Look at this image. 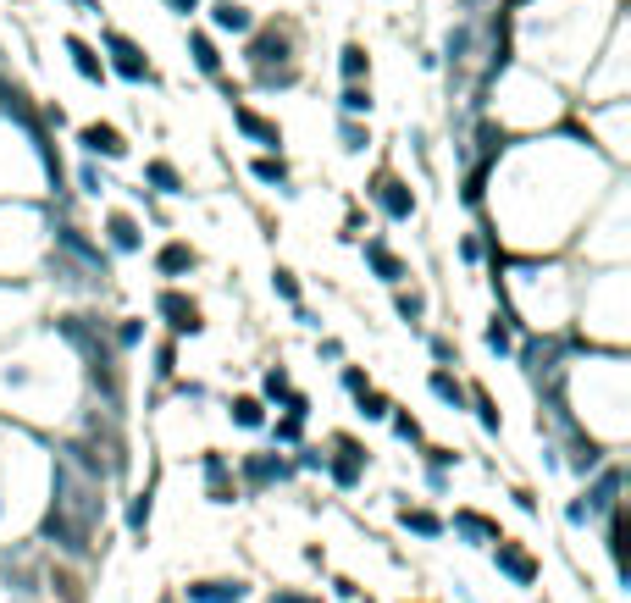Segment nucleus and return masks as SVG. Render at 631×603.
<instances>
[{
  "label": "nucleus",
  "mask_w": 631,
  "mask_h": 603,
  "mask_svg": "<svg viewBox=\"0 0 631 603\" xmlns=\"http://www.w3.org/2000/svg\"><path fill=\"white\" fill-rule=\"evenodd\" d=\"M194 61H200V72H222V56H216V45L205 34H194Z\"/></svg>",
  "instance_id": "nucleus-23"
},
{
  "label": "nucleus",
  "mask_w": 631,
  "mask_h": 603,
  "mask_svg": "<svg viewBox=\"0 0 631 603\" xmlns=\"http://www.w3.org/2000/svg\"><path fill=\"white\" fill-rule=\"evenodd\" d=\"M344 144H349V150H366V133H360L355 122H344Z\"/></svg>",
  "instance_id": "nucleus-37"
},
{
  "label": "nucleus",
  "mask_w": 631,
  "mask_h": 603,
  "mask_svg": "<svg viewBox=\"0 0 631 603\" xmlns=\"http://www.w3.org/2000/svg\"><path fill=\"white\" fill-rule=\"evenodd\" d=\"M499 570H504V576H515L521 587H532V581H537V559H526L521 548H510V543H499Z\"/></svg>",
  "instance_id": "nucleus-8"
},
{
  "label": "nucleus",
  "mask_w": 631,
  "mask_h": 603,
  "mask_svg": "<svg viewBox=\"0 0 631 603\" xmlns=\"http://www.w3.org/2000/svg\"><path fill=\"white\" fill-rule=\"evenodd\" d=\"M366 255H371V266H377V272L388 277V283H399V277H405V266L393 261V255H388V249H382V244H366Z\"/></svg>",
  "instance_id": "nucleus-18"
},
{
  "label": "nucleus",
  "mask_w": 631,
  "mask_h": 603,
  "mask_svg": "<svg viewBox=\"0 0 631 603\" xmlns=\"http://www.w3.org/2000/svg\"><path fill=\"white\" fill-rule=\"evenodd\" d=\"M189 266H194V249H183V244L161 249V272H189Z\"/></svg>",
  "instance_id": "nucleus-21"
},
{
  "label": "nucleus",
  "mask_w": 631,
  "mask_h": 603,
  "mask_svg": "<svg viewBox=\"0 0 631 603\" xmlns=\"http://www.w3.org/2000/svg\"><path fill=\"white\" fill-rule=\"evenodd\" d=\"M255 178H261V183H283V178H288V166L266 155V161H255Z\"/></svg>",
  "instance_id": "nucleus-27"
},
{
  "label": "nucleus",
  "mask_w": 631,
  "mask_h": 603,
  "mask_svg": "<svg viewBox=\"0 0 631 603\" xmlns=\"http://www.w3.org/2000/svg\"><path fill=\"white\" fill-rule=\"evenodd\" d=\"M288 476V465L277 460V454H250V460H244V482L250 487H272V482H283Z\"/></svg>",
  "instance_id": "nucleus-6"
},
{
  "label": "nucleus",
  "mask_w": 631,
  "mask_h": 603,
  "mask_svg": "<svg viewBox=\"0 0 631 603\" xmlns=\"http://www.w3.org/2000/svg\"><path fill=\"white\" fill-rule=\"evenodd\" d=\"M117 343H122V349H133V343H139V321H122V327H117Z\"/></svg>",
  "instance_id": "nucleus-35"
},
{
  "label": "nucleus",
  "mask_w": 631,
  "mask_h": 603,
  "mask_svg": "<svg viewBox=\"0 0 631 603\" xmlns=\"http://www.w3.org/2000/svg\"><path fill=\"white\" fill-rule=\"evenodd\" d=\"M67 56H72V67L84 72V78H100V61H95V50H89L84 39H67Z\"/></svg>",
  "instance_id": "nucleus-17"
},
{
  "label": "nucleus",
  "mask_w": 631,
  "mask_h": 603,
  "mask_svg": "<svg viewBox=\"0 0 631 603\" xmlns=\"http://www.w3.org/2000/svg\"><path fill=\"white\" fill-rule=\"evenodd\" d=\"M161 316L172 321V332H200V305L183 294H161Z\"/></svg>",
  "instance_id": "nucleus-4"
},
{
  "label": "nucleus",
  "mask_w": 631,
  "mask_h": 603,
  "mask_svg": "<svg viewBox=\"0 0 631 603\" xmlns=\"http://www.w3.org/2000/svg\"><path fill=\"white\" fill-rule=\"evenodd\" d=\"M100 526V482L72 460H56V504L45 515V537H56L67 554H84Z\"/></svg>",
  "instance_id": "nucleus-1"
},
{
  "label": "nucleus",
  "mask_w": 631,
  "mask_h": 603,
  "mask_svg": "<svg viewBox=\"0 0 631 603\" xmlns=\"http://www.w3.org/2000/svg\"><path fill=\"white\" fill-rule=\"evenodd\" d=\"M78 6H95V0H78Z\"/></svg>",
  "instance_id": "nucleus-42"
},
{
  "label": "nucleus",
  "mask_w": 631,
  "mask_h": 603,
  "mask_svg": "<svg viewBox=\"0 0 631 603\" xmlns=\"http://www.w3.org/2000/svg\"><path fill=\"white\" fill-rule=\"evenodd\" d=\"M172 6H178V12H194V6H200V0H172Z\"/></svg>",
  "instance_id": "nucleus-41"
},
{
  "label": "nucleus",
  "mask_w": 631,
  "mask_h": 603,
  "mask_svg": "<svg viewBox=\"0 0 631 603\" xmlns=\"http://www.w3.org/2000/svg\"><path fill=\"white\" fill-rule=\"evenodd\" d=\"M106 45H111V56H117V72H122V78H133V83H139V78H150V67H144V56H139V45H133V39L111 34Z\"/></svg>",
  "instance_id": "nucleus-5"
},
{
  "label": "nucleus",
  "mask_w": 631,
  "mask_h": 603,
  "mask_svg": "<svg viewBox=\"0 0 631 603\" xmlns=\"http://www.w3.org/2000/svg\"><path fill=\"white\" fill-rule=\"evenodd\" d=\"M609 559H615L620 581H626V515L620 509H609Z\"/></svg>",
  "instance_id": "nucleus-11"
},
{
  "label": "nucleus",
  "mask_w": 631,
  "mask_h": 603,
  "mask_svg": "<svg viewBox=\"0 0 631 603\" xmlns=\"http://www.w3.org/2000/svg\"><path fill=\"white\" fill-rule=\"evenodd\" d=\"M277 294H283V299H299V283L288 272H277Z\"/></svg>",
  "instance_id": "nucleus-38"
},
{
  "label": "nucleus",
  "mask_w": 631,
  "mask_h": 603,
  "mask_svg": "<svg viewBox=\"0 0 631 603\" xmlns=\"http://www.w3.org/2000/svg\"><path fill=\"white\" fill-rule=\"evenodd\" d=\"M233 421H239V426H261L266 421L261 399H239V404H233Z\"/></svg>",
  "instance_id": "nucleus-24"
},
{
  "label": "nucleus",
  "mask_w": 631,
  "mask_h": 603,
  "mask_svg": "<svg viewBox=\"0 0 631 603\" xmlns=\"http://www.w3.org/2000/svg\"><path fill=\"white\" fill-rule=\"evenodd\" d=\"M277 438H283V443L299 438V421H294V415H288V421H277Z\"/></svg>",
  "instance_id": "nucleus-39"
},
{
  "label": "nucleus",
  "mask_w": 631,
  "mask_h": 603,
  "mask_svg": "<svg viewBox=\"0 0 631 603\" xmlns=\"http://www.w3.org/2000/svg\"><path fill=\"white\" fill-rule=\"evenodd\" d=\"M432 393H438L443 404H454V410H460V399H465V388L449 377V371H432Z\"/></svg>",
  "instance_id": "nucleus-19"
},
{
  "label": "nucleus",
  "mask_w": 631,
  "mask_h": 603,
  "mask_svg": "<svg viewBox=\"0 0 631 603\" xmlns=\"http://www.w3.org/2000/svg\"><path fill=\"white\" fill-rule=\"evenodd\" d=\"M488 343L504 355V349H510V327H504V321H493V327H488Z\"/></svg>",
  "instance_id": "nucleus-34"
},
{
  "label": "nucleus",
  "mask_w": 631,
  "mask_h": 603,
  "mask_svg": "<svg viewBox=\"0 0 631 603\" xmlns=\"http://www.w3.org/2000/svg\"><path fill=\"white\" fill-rule=\"evenodd\" d=\"M266 393L288 404V393H294V388H288V371H283V366H277V371H266Z\"/></svg>",
  "instance_id": "nucleus-29"
},
{
  "label": "nucleus",
  "mask_w": 631,
  "mask_h": 603,
  "mask_svg": "<svg viewBox=\"0 0 631 603\" xmlns=\"http://www.w3.org/2000/svg\"><path fill=\"white\" fill-rule=\"evenodd\" d=\"M360 460H366V454H360V449H355V443H349V438H338L333 482H338V487H355V482H360Z\"/></svg>",
  "instance_id": "nucleus-7"
},
{
  "label": "nucleus",
  "mask_w": 631,
  "mask_h": 603,
  "mask_svg": "<svg viewBox=\"0 0 631 603\" xmlns=\"http://www.w3.org/2000/svg\"><path fill=\"white\" fill-rule=\"evenodd\" d=\"M615 493H620V471H604V476H598V487L582 498V515L593 521V515H609V509H620Z\"/></svg>",
  "instance_id": "nucleus-3"
},
{
  "label": "nucleus",
  "mask_w": 631,
  "mask_h": 603,
  "mask_svg": "<svg viewBox=\"0 0 631 603\" xmlns=\"http://www.w3.org/2000/svg\"><path fill=\"white\" fill-rule=\"evenodd\" d=\"M360 111H371V95L360 89V83H349L344 89V117H360Z\"/></svg>",
  "instance_id": "nucleus-25"
},
{
  "label": "nucleus",
  "mask_w": 631,
  "mask_h": 603,
  "mask_svg": "<svg viewBox=\"0 0 631 603\" xmlns=\"http://www.w3.org/2000/svg\"><path fill=\"white\" fill-rule=\"evenodd\" d=\"M216 28H233V34H244V28H250V12H244V6H233V0H216Z\"/></svg>",
  "instance_id": "nucleus-16"
},
{
  "label": "nucleus",
  "mask_w": 631,
  "mask_h": 603,
  "mask_svg": "<svg viewBox=\"0 0 631 603\" xmlns=\"http://www.w3.org/2000/svg\"><path fill=\"white\" fill-rule=\"evenodd\" d=\"M233 122H239V128L250 133V139H261V144H283V133H277L272 122H261V117H255V111H244V106L233 111Z\"/></svg>",
  "instance_id": "nucleus-12"
},
{
  "label": "nucleus",
  "mask_w": 631,
  "mask_h": 603,
  "mask_svg": "<svg viewBox=\"0 0 631 603\" xmlns=\"http://www.w3.org/2000/svg\"><path fill=\"white\" fill-rule=\"evenodd\" d=\"M189 603H244V587L239 581H200V587H189Z\"/></svg>",
  "instance_id": "nucleus-9"
},
{
  "label": "nucleus",
  "mask_w": 631,
  "mask_h": 603,
  "mask_svg": "<svg viewBox=\"0 0 631 603\" xmlns=\"http://www.w3.org/2000/svg\"><path fill=\"white\" fill-rule=\"evenodd\" d=\"M128 526H133V532H144V526H150V493H139V498H133V509H128Z\"/></svg>",
  "instance_id": "nucleus-28"
},
{
  "label": "nucleus",
  "mask_w": 631,
  "mask_h": 603,
  "mask_svg": "<svg viewBox=\"0 0 631 603\" xmlns=\"http://www.w3.org/2000/svg\"><path fill=\"white\" fill-rule=\"evenodd\" d=\"M371 200H377L382 211L393 216V222H405V216H410V205H416V200H410V189H405V183H399V178H388V172H382V178L371 183Z\"/></svg>",
  "instance_id": "nucleus-2"
},
{
  "label": "nucleus",
  "mask_w": 631,
  "mask_h": 603,
  "mask_svg": "<svg viewBox=\"0 0 631 603\" xmlns=\"http://www.w3.org/2000/svg\"><path fill=\"white\" fill-rule=\"evenodd\" d=\"M554 360H560V343H532V349H526V371H532V377H554Z\"/></svg>",
  "instance_id": "nucleus-10"
},
{
  "label": "nucleus",
  "mask_w": 631,
  "mask_h": 603,
  "mask_svg": "<svg viewBox=\"0 0 631 603\" xmlns=\"http://www.w3.org/2000/svg\"><path fill=\"white\" fill-rule=\"evenodd\" d=\"M454 532H465L471 543H493V537H499L488 521H482V515H471V509H460V515H454Z\"/></svg>",
  "instance_id": "nucleus-13"
},
{
  "label": "nucleus",
  "mask_w": 631,
  "mask_h": 603,
  "mask_svg": "<svg viewBox=\"0 0 631 603\" xmlns=\"http://www.w3.org/2000/svg\"><path fill=\"white\" fill-rule=\"evenodd\" d=\"M111 244L117 249H139V222H133V216H111Z\"/></svg>",
  "instance_id": "nucleus-15"
},
{
  "label": "nucleus",
  "mask_w": 631,
  "mask_h": 603,
  "mask_svg": "<svg viewBox=\"0 0 631 603\" xmlns=\"http://www.w3.org/2000/svg\"><path fill=\"white\" fill-rule=\"evenodd\" d=\"M477 410H482V426H488V432H499V410L488 404V393H477Z\"/></svg>",
  "instance_id": "nucleus-33"
},
{
  "label": "nucleus",
  "mask_w": 631,
  "mask_h": 603,
  "mask_svg": "<svg viewBox=\"0 0 631 603\" xmlns=\"http://www.w3.org/2000/svg\"><path fill=\"white\" fill-rule=\"evenodd\" d=\"M84 144H89V150H100V155H122V150H128L117 128H84Z\"/></svg>",
  "instance_id": "nucleus-14"
},
{
  "label": "nucleus",
  "mask_w": 631,
  "mask_h": 603,
  "mask_svg": "<svg viewBox=\"0 0 631 603\" xmlns=\"http://www.w3.org/2000/svg\"><path fill=\"white\" fill-rule=\"evenodd\" d=\"M421 310H427V299H421V294H399V316H410V321H416Z\"/></svg>",
  "instance_id": "nucleus-32"
},
{
  "label": "nucleus",
  "mask_w": 631,
  "mask_h": 603,
  "mask_svg": "<svg viewBox=\"0 0 631 603\" xmlns=\"http://www.w3.org/2000/svg\"><path fill=\"white\" fill-rule=\"evenodd\" d=\"M360 72H366V50L349 45V50H344V78H360Z\"/></svg>",
  "instance_id": "nucleus-30"
},
{
  "label": "nucleus",
  "mask_w": 631,
  "mask_h": 603,
  "mask_svg": "<svg viewBox=\"0 0 631 603\" xmlns=\"http://www.w3.org/2000/svg\"><path fill=\"white\" fill-rule=\"evenodd\" d=\"M405 526H410V532H421V537H438L443 532V521H438V515H427V509H405Z\"/></svg>",
  "instance_id": "nucleus-22"
},
{
  "label": "nucleus",
  "mask_w": 631,
  "mask_h": 603,
  "mask_svg": "<svg viewBox=\"0 0 631 603\" xmlns=\"http://www.w3.org/2000/svg\"><path fill=\"white\" fill-rule=\"evenodd\" d=\"M393 432H399V438H410V443H416V438H421V426H416V421H410V415H399V421H393Z\"/></svg>",
  "instance_id": "nucleus-36"
},
{
  "label": "nucleus",
  "mask_w": 631,
  "mask_h": 603,
  "mask_svg": "<svg viewBox=\"0 0 631 603\" xmlns=\"http://www.w3.org/2000/svg\"><path fill=\"white\" fill-rule=\"evenodd\" d=\"M150 183H155V189H167V194H172V189H178V172H172L167 161H150Z\"/></svg>",
  "instance_id": "nucleus-26"
},
{
  "label": "nucleus",
  "mask_w": 631,
  "mask_h": 603,
  "mask_svg": "<svg viewBox=\"0 0 631 603\" xmlns=\"http://www.w3.org/2000/svg\"><path fill=\"white\" fill-rule=\"evenodd\" d=\"M205 476H211V498H216V504H227V465H222V454L205 460Z\"/></svg>",
  "instance_id": "nucleus-20"
},
{
  "label": "nucleus",
  "mask_w": 631,
  "mask_h": 603,
  "mask_svg": "<svg viewBox=\"0 0 631 603\" xmlns=\"http://www.w3.org/2000/svg\"><path fill=\"white\" fill-rule=\"evenodd\" d=\"M272 603H316V598H299V592H277Z\"/></svg>",
  "instance_id": "nucleus-40"
},
{
  "label": "nucleus",
  "mask_w": 631,
  "mask_h": 603,
  "mask_svg": "<svg viewBox=\"0 0 631 603\" xmlns=\"http://www.w3.org/2000/svg\"><path fill=\"white\" fill-rule=\"evenodd\" d=\"M360 410H366L371 421H382V415H388V399H382V393H360Z\"/></svg>",
  "instance_id": "nucleus-31"
}]
</instances>
